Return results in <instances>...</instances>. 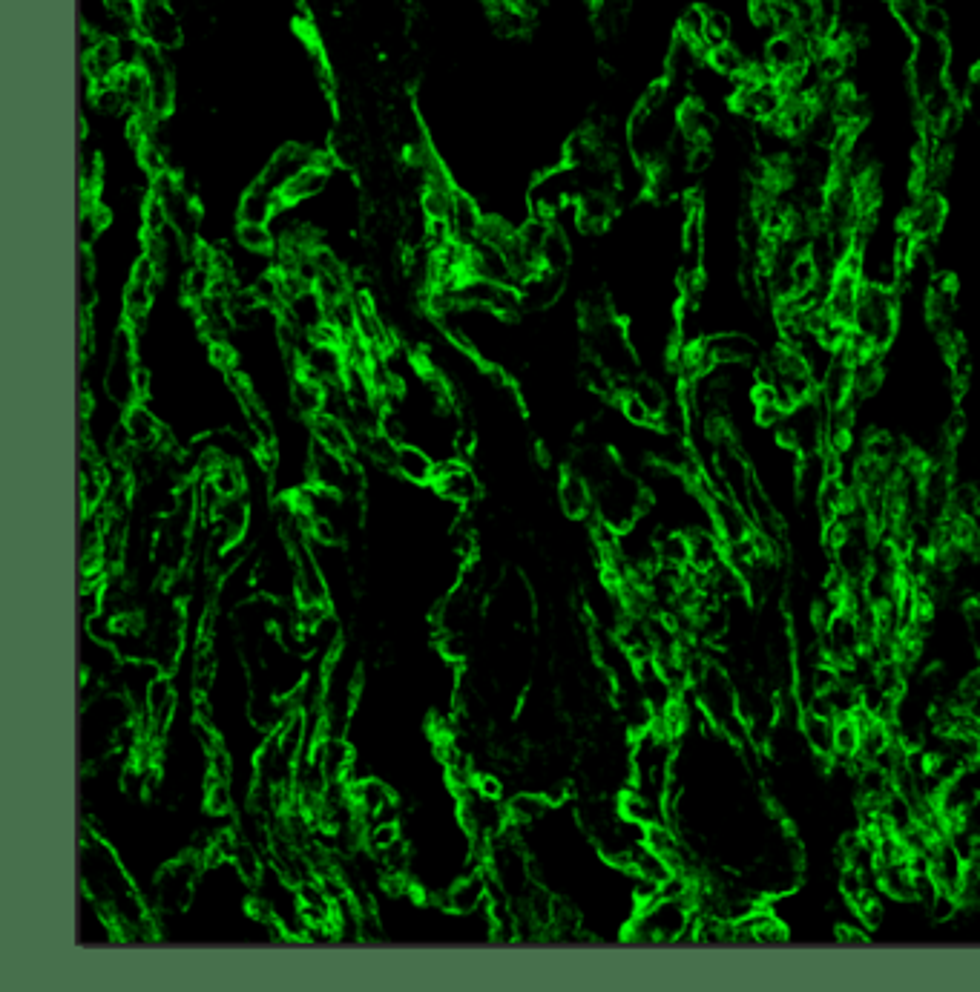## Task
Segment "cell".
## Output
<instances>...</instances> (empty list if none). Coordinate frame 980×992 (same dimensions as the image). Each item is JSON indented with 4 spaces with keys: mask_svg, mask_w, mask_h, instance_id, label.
I'll return each mask as SVG.
<instances>
[{
    "mask_svg": "<svg viewBox=\"0 0 980 992\" xmlns=\"http://www.w3.org/2000/svg\"><path fill=\"white\" fill-rule=\"evenodd\" d=\"M328 185V170L322 167V162L305 164L299 170L297 176L282 187V202H305V199H314L317 193H322V187Z\"/></svg>",
    "mask_w": 980,
    "mask_h": 992,
    "instance_id": "cell-1",
    "label": "cell"
},
{
    "mask_svg": "<svg viewBox=\"0 0 980 992\" xmlns=\"http://www.w3.org/2000/svg\"><path fill=\"white\" fill-rule=\"evenodd\" d=\"M236 236H239V245L248 248L251 254H265L274 248V231L268 225H242L239 222Z\"/></svg>",
    "mask_w": 980,
    "mask_h": 992,
    "instance_id": "cell-2",
    "label": "cell"
}]
</instances>
